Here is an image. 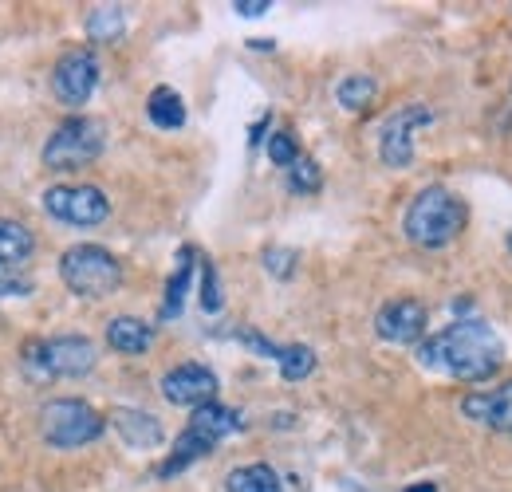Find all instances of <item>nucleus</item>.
<instances>
[{"label":"nucleus","mask_w":512,"mask_h":492,"mask_svg":"<svg viewBox=\"0 0 512 492\" xmlns=\"http://www.w3.org/2000/svg\"><path fill=\"white\" fill-rule=\"evenodd\" d=\"M505 347L501 335L481 319H457L442 327L438 335L418 343V363L426 370H442L461 382H481L501 367Z\"/></svg>","instance_id":"obj_1"},{"label":"nucleus","mask_w":512,"mask_h":492,"mask_svg":"<svg viewBox=\"0 0 512 492\" xmlns=\"http://www.w3.org/2000/svg\"><path fill=\"white\" fill-rule=\"evenodd\" d=\"M465 217H469V209H465V201H461L453 189L430 185V189H422V193L406 205L402 233H406L410 245L434 252V248H446L461 237Z\"/></svg>","instance_id":"obj_2"},{"label":"nucleus","mask_w":512,"mask_h":492,"mask_svg":"<svg viewBox=\"0 0 512 492\" xmlns=\"http://www.w3.org/2000/svg\"><path fill=\"white\" fill-rule=\"evenodd\" d=\"M237 430H241V414L229 410V406H221V402H209V406L193 410L186 430L178 433V441H174V453L158 465V477H178V473H186L193 461L209 457L229 433H237Z\"/></svg>","instance_id":"obj_3"},{"label":"nucleus","mask_w":512,"mask_h":492,"mask_svg":"<svg viewBox=\"0 0 512 492\" xmlns=\"http://www.w3.org/2000/svg\"><path fill=\"white\" fill-rule=\"evenodd\" d=\"M24 374L36 382H56V378H83L99 363V351L87 335H56V339H32L20 351Z\"/></svg>","instance_id":"obj_4"},{"label":"nucleus","mask_w":512,"mask_h":492,"mask_svg":"<svg viewBox=\"0 0 512 492\" xmlns=\"http://www.w3.org/2000/svg\"><path fill=\"white\" fill-rule=\"evenodd\" d=\"M60 280L83 300H103V296L119 292L123 264L103 245H71L60 256Z\"/></svg>","instance_id":"obj_5"},{"label":"nucleus","mask_w":512,"mask_h":492,"mask_svg":"<svg viewBox=\"0 0 512 492\" xmlns=\"http://www.w3.org/2000/svg\"><path fill=\"white\" fill-rule=\"evenodd\" d=\"M107 146V126L99 119H87V115H75L52 130V138L44 142V166L67 174V170H79V166H91Z\"/></svg>","instance_id":"obj_6"},{"label":"nucleus","mask_w":512,"mask_h":492,"mask_svg":"<svg viewBox=\"0 0 512 492\" xmlns=\"http://www.w3.org/2000/svg\"><path fill=\"white\" fill-rule=\"evenodd\" d=\"M107 430V418L79 402V398H52L44 410H40V433L52 449H79V445H91L99 441Z\"/></svg>","instance_id":"obj_7"},{"label":"nucleus","mask_w":512,"mask_h":492,"mask_svg":"<svg viewBox=\"0 0 512 492\" xmlns=\"http://www.w3.org/2000/svg\"><path fill=\"white\" fill-rule=\"evenodd\" d=\"M44 209L75 229H91L111 217V201L99 185H52L44 189Z\"/></svg>","instance_id":"obj_8"},{"label":"nucleus","mask_w":512,"mask_h":492,"mask_svg":"<svg viewBox=\"0 0 512 492\" xmlns=\"http://www.w3.org/2000/svg\"><path fill=\"white\" fill-rule=\"evenodd\" d=\"M434 123V111L426 103H410V107H398L379 130V158L390 170H406L414 162V126H430Z\"/></svg>","instance_id":"obj_9"},{"label":"nucleus","mask_w":512,"mask_h":492,"mask_svg":"<svg viewBox=\"0 0 512 492\" xmlns=\"http://www.w3.org/2000/svg\"><path fill=\"white\" fill-rule=\"evenodd\" d=\"M99 87V60L91 48H71L52 67V95L64 107H83Z\"/></svg>","instance_id":"obj_10"},{"label":"nucleus","mask_w":512,"mask_h":492,"mask_svg":"<svg viewBox=\"0 0 512 492\" xmlns=\"http://www.w3.org/2000/svg\"><path fill=\"white\" fill-rule=\"evenodd\" d=\"M426 308L410 296H398L379 308L375 315V331L383 343H394V347H410V343H422L426 339Z\"/></svg>","instance_id":"obj_11"},{"label":"nucleus","mask_w":512,"mask_h":492,"mask_svg":"<svg viewBox=\"0 0 512 492\" xmlns=\"http://www.w3.org/2000/svg\"><path fill=\"white\" fill-rule=\"evenodd\" d=\"M162 398L170 406H209L217 398V374L201 363H182V367L166 370L162 374Z\"/></svg>","instance_id":"obj_12"},{"label":"nucleus","mask_w":512,"mask_h":492,"mask_svg":"<svg viewBox=\"0 0 512 492\" xmlns=\"http://www.w3.org/2000/svg\"><path fill=\"white\" fill-rule=\"evenodd\" d=\"M461 414L493 433H512V382H501L493 390H477L461 398Z\"/></svg>","instance_id":"obj_13"},{"label":"nucleus","mask_w":512,"mask_h":492,"mask_svg":"<svg viewBox=\"0 0 512 492\" xmlns=\"http://www.w3.org/2000/svg\"><path fill=\"white\" fill-rule=\"evenodd\" d=\"M237 339H241L245 347L260 351V355L276 359V367H280V374H284L288 382H300V378H308V374L316 370V351H312V347H304V343L276 347V343H268L264 335H256L253 327H237Z\"/></svg>","instance_id":"obj_14"},{"label":"nucleus","mask_w":512,"mask_h":492,"mask_svg":"<svg viewBox=\"0 0 512 492\" xmlns=\"http://www.w3.org/2000/svg\"><path fill=\"white\" fill-rule=\"evenodd\" d=\"M115 433L127 441L130 449H154V445H162V422L154 418V414H146V410H134V406H115L111 410V418H107Z\"/></svg>","instance_id":"obj_15"},{"label":"nucleus","mask_w":512,"mask_h":492,"mask_svg":"<svg viewBox=\"0 0 512 492\" xmlns=\"http://www.w3.org/2000/svg\"><path fill=\"white\" fill-rule=\"evenodd\" d=\"M107 343L115 351H123V355H142L154 343V327L142 323V319H134V315H115L107 323Z\"/></svg>","instance_id":"obj_16"},{"label":"nucleus","mask_w":512,"mask_h":492,"mask_svg":"<svg viewBox=\"0 0 512 492\" xmlns=\"http://www.w3.org/2000/svg\"><path fill=\"white\" fill-rule=\"evenodd\" d=\"M146 119L158 126V130H178L186 126V103L174 87H154L150 99H146Z\"/></svg>","instance_id":"obj_17"},{"label":"nucleus","mask_w":512,"mask_h":492,"mask_svg":"<svg viewBox=\"0 0 512 492\" xmlns=\"http://www.w3.org/2000/svg\"><path fill=\"white\" fill-rule=\"evenodd\" d=\"M32 252H36L32 229L20 225V221L0 217V264H8V268H24V260H28Z\"/></svg>","instance_id":"obj_18"},{"label":"nucleus","mask_w":512,"mask_h":492,"mask_svg":"<svg viewBox=\"0 0 512 492\" xmlns=\"http://www.w3.org/2000/svg\"><path fill=\"white\" fill-rule=\"evenodd\" d=\"M225 492H284L280 485V477H276V469L272 465H241V469H233L229 477H225Z\"/></svg>","instance_id":"obj_19"},{"label":"nucleus","mask_w":512,"mask_h":492,"mask_svg":"<svg viewBox=\"0 0 512 492\" xmlns=\"http://www.w3.org/2000/svg\"><path fill=\"white\" fill-rule=\"evenodd\" d=\"M190 280H193V248L186 245L178 252V268L166 284V300H162V319H174L182 315V304H186V292H190Z\"/></svg>","instance_id":"obj_20"},{"label":"nucleus","mask_w":512,"mask_h":492,"mask_svg":"<svg viewBox=\"0 0 512 492\" xmlns=\"http://www.w3.org/2000/svg\"><path fill=\"white\" fill-rule=\"evenodd\" d=\"M123 32H127V20H123L119 4H99L87 12V36L95 44H115V40H123Z\"/></svg>","instance_id":"obj_21"},{"label":"nucleus","mask_w":512,"mask_h":492,"mask_svg":"<svg viewBox=\"0 0 512 492\" xmlns=\"http://www.w3.org/2000/svg\"><path fill=\"white\" fill-rule=\"evenodd\" d=\"M375 95H379V83L371 75H343L335 87V99L343 111H363L375 103Z\"/></svg>","instance_id":"obj_22"},{"label":"nucleus","mask_w":512,"mask_h":492,"mask_svg":"<svg viewBox=\"0 0 512 492\" xmlns=\"http://www.w3.org/2000/svg\"><path fill=\"white\" fill-rule=\"evenodd\" d=\"M320 182H323L320 166H316L312 158H304V154H300V162L288 170V185H292L296 193H316V189H320Z\"/></svg>","instance_id":"obj_23"},{"label":"nucleus","mask_w":512,"mask_h":492,"mask_svg":"<svg viewBox=\"0 0 512 492\" xmlns=\"http://www.w3.org/2000/svg\"><path fill=\"white\" fill-rule=\"evenodd\" d=\"M268 158L276 162V166H296L300 162V146H296V138L288 134V130H276L272 138H268Z\"/></svg>","instance_id":"obj_24"},{"label":"nucleus","mask_w":512,"mask_h":492,"mask_svg":"<svg viewBox=\"0 0 512 492\" xmlns=\"http://www.w3.org/2000/svg\"><path fill=\"white\" fill-rule=\"evenodd\" d=\"M264 268L276 276V280H288L292 272H296V248H280V245H272V248H264Z\"/></svg>","instance_id":"obj_25"},{"label":"nucleus","mask_w":512,"mask_h":492,"mask_svg":"<svg viewBox=\"0 0 512 492\" xmlns=\"http://www.w3.org/2000/svg\"><path fill=\"white\" fill-rule=\"evenodd\" d=\"M201 308L221 311V280H217L213 260H201Z\"/></svg>","instance_id":"obj_26"},{"label":"nucleus","mask_w":512,"mask_h":492,"mask_svg":"<svg viewBox=\"0 0 512 492\" xmlns=\"http://www.w3.org/2000/svg\"><path fill=\"white\" fill-rule=\"evenodd\" d=\"M28 292H32V280L20 276V268L0 264V296H28Z\"/></svg>","instance_id":"obj_27"},{"label":"nucleus","mask_w":512,"mask_h":492,"mask_svg":"<svg viewBox=\"0 0 512 492\" xmlns=\"http://www.w3.org/2000/svg\"><path fill=\"white\" fill-rule=\"evenodd\" d=\"M233 12H241V16H264L268 12V0H237Z\"/></svg>","instance_id":"obj_28"},{"label":"nucleus","mask_w":512,"mask_h":492,"mask_svg":"<svg viewBox=\"0 0 512 492\" xmlns=\"http://www.w3.org/2000/svg\"><path fill=\"white\" fill-rule=\"evenodd\" d=\"M509 252H512V233H509Z\"/></svg>","instance_id":"obj_29"}]
</instances>
